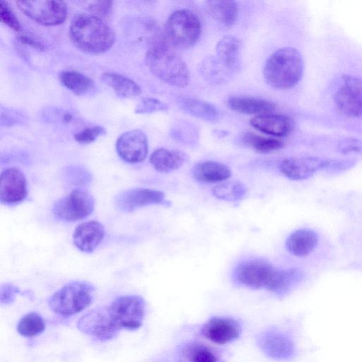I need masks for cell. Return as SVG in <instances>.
Masks as SVG:
<instances>
[{
	"label": "cell",
	"instance_id": "cell-1",
	"mask_svg": "<svg viewBox=\"0 0 362 362\" xmlns=\"http://www.w3.org/2000/svg\"><path fill=\"white\" fill-rule=\"evenodd\" d=\"M72 43L88 54H101L110 49L115 42L112 28L103 19L90 14H79L69 28Z\"/></svg>",
	"mask_w": 362,
	"mask_h": 362
},
{
	"label": "cell",
	"instance_id": "cell-2",
	"mask_svg": "<svg viewBox=\"0 0 362 362\" xmlns=\"http://www.w3.org/2000/svg\"><path fill=\"white\" fill-rule=\"evenodd\" d=\"M304 62L301 53L292 47L274 52L265 62L263 75L267 83L277 89H289L301 80Z\"/></svg>",
	"mask_w": 362,
	"mask_h": 362
},
{
	"label": "cell",
	"instance_id": "cell-3",
	"mask_svg": "<svg viewBox=\"0 0 362 362\" xmlns=\"http://www.w3.org/2000/svg\"><path fill=\"white\" fill-rule=\"evenodd\" d=\"M146 62L151 73L165 83L177 88H183L188 84V68L182 59L168 45V41L154 42L146 52Z\"/></svg>",
	"mask_w": 362,
	"mask_h": 362
},
{
	"label": "cell",
	"instance_id": "cell-4",
	"mask_svg": "<svg viewBox=\"0 0 362 362\" xmlns=\"http://www.w3.org/2000/svg\"><path fill=\"white\" fill-rule=\"evenodd\" d=\"M94 286L87 281H74L62 286L48 300L49 308L55 313L69 316L88 307L93 300Z\"/></svg>",
	"mask_w": 362,
	"mask_h": 362
},
{
	"label": "cell",
	"instance_id": "cell-5",
	"mask_svg": "<svg viewBox=\"0 0 362 362\" xmlns=\"http://www.w3.org/2000/svg\"><path fill=\"white\" fill-rule=\"evenodd\" d=\"M202 31L197 15L189 9L174 11L165 25V39L169 44L179 48H189L199 40Z\"/></svg>",
	"mask_w": 362,
	"mask_h": 362
},
{
	"label": "cell",
	"instance_id": "cell-6",
	"mask_svg": "<svg viewBox=\"0 0 362 362\" xmlns=\"http://www.w3.org/2000/svg\"><path fill=\"white\" fill-rule=\"evenodd\" d=\"M278 269L262 259L246 260L235 268V281L245 287L253 289L265 288L269 291L276 277Z\"/></svg>",
	"mask_w": 362,
	"mask_h": 362
},
{
	"label": "cell",
	"instance_id": "cell-7",
	"mask_svg": "<svg viewBox=\"0 0 362 362\" xmlns=\"http://www.w3.org/2000/svg\"><path fill=\"white\" fill-rule=\"evenodd\" d=\"M107 308L112 320L119 329L136 330L143 323L146 304L144 298L139 296L117 297Z\"/></svg>",
	"mask_w": 362,
	"mask_h": 362
},
{
	"label": "cell",
	"instance_id": "cell-8",
	"mask_svg": "<svg viewBox=\"0 0 362 362\" xmlns=\"http://www.w3.org/2000/svg\"><path fill=\"white\" fill-rule=\"evenodd\" d=\"M95 200L86 190L76 188L57 200L53 206L54 216L61 221L74 222L88 216L94 210Z\"/></svg>",
	"mask_w": 362,
	"mask_h": 362
},
{
	"label": "cell",
	"instance_id": "cell-9",
	"mask_svg": "<svg viewBox=\"0 0 362 362\" xmlns=\"http://www.w3.org/2000/svg\"><path fill=\"white\" fill-rule=\"evenodd\" d=\"M16 4L24 14L44 25L61 24L67 15L66 4L62 1H17Z\"/></svg>",
	"mask_w": 362,
	"mask_h": 362
},
{
	"label": "cell",
	"instance_id": "cell-10",
	"mask_svg": "<svg viewBox=\"0 0 362 362\" xmlns=\"http://www.w3.org/2000/svg\"><path fill=\"white\" fill-rule=\"evenodd\" d=\"M337 110L349 117L362 116V79L343 76L334 96Z\"/></svg>",
	"mask_w": 362,
	"mask_h": 362
},
{
	"label": "cell",
	"instance_id": "cell-11",
	"mask_svg": "<svg viewBox=\"0 0 362 362\" xmlns=\"http://www.w3.org/2000/svg\"><path fill=\"white\" fill-rule=\"evenodd\" d=\"M257 342L265 355L277 361H289L297 354L293 337L281 330L264 331L258 335Z\"/></svg>",
	"mask_w": 362,
	"mask_h": 362
},
{
	"label": "cell",
	"instance_id": "cell-12",
	"mask_svg": "<svg viewBox=\"0 0 362 362\" xmlns=\"http://www.w3.org/2000/svg\"><path fill=\"white\" fill-rule=\"evenodd\" d=\"M78 329L101 341L114 338L120 329L112 320L107 307L93 309L78 321Z\"/></svg>",
	"mask_w": 362,
	"mask_h": 362
},
{
	"label": "cell",
	"instance_id": "cell-13",
	"mask_svg": "<svg viewBox=\"0 0 362 362\" xmlns=\"http://www.w3.org/2000/svg\"><path fill=\"white\" fill-rule=\"evenodd\" d=\"M115 204L119 211L131 212L145 206H169L170 202L165 199V194L161 191L137 187L118 194L115 199Z\"/></svg>",
	"mask_w": 362,
	"mask_h": 362
},
{
	"label": "cell",
	"instance_id": "cell-14",
	"mask_svg": "<svg viewBox=\"0 0 362 362\" xmlns=\"http://www.w3.org/2000/svg\"><path fill=\"white\" fill-rule=\"evenodd\" d=\"M27 195V182L23 172L16 167L4 169L0 175L1 204L14 206L24 201Z\"/></svg>",
	"mask_w": 362,
	"mask_h": 362
},
{
	"label": "cell",
	"instance_id": "cell-15",
	"mask_svg": "<svg viewBox=\"0 0 362 362\" xmlns=\"http://www.w3.org/2000/svg\"><path fill=\"white\" fill-rule=\"evenodd\" d=\"M116 150L119 157L127 163L142 162L148 152L146 135L139 129L127 131L117 139Z\"/></svg>",
	"mask_w": 362,
	"mask_h": 362
},
{
	"label": "cell",
	"instance_id": "cell-16",
	"mask_svg": "<svg viewBox=\"0 0 362 362\" xmlns=\"http://www.w3.org/2000/svg\"><path fill=\"white\" fill-rule=\"evenodd\" d=\"M202 335L217 344H225L238 339L241 333L239 322L228 317H214L201 329Z\"/></svg>",
	"mask_w": 362,
	"mask_h": 362
},
{
	"label": "cell",
	"instance_id": "cell-17",
	"mask_svg": "<svg viewBox=\"0 0 362 362\" xmlns=\"http://www.w3.org/2000/svg\"><path fill=\"white\" fill-rule=\"evenodd\" d=\"M325 162V159L316 156L291 157L281 161L279 170L290 180H303L324 169Z\"/></svg>",
	"mask_w": 362,
	"mask_h": 362
},
{
	"label": "cell",
	"instance_id": "cell-18",
	"mask_svg": "<svg viewBox=\"0 0 362 362\" xmlns=\"http://www.w3.org/2000/svg\"><path fill=\"white\" fill-rule=\"evenodd\" d=\"M105 236L103 225L97 221H88L76 226L73 234L75 246L84 252H92Z\"/></svg>",
	"mask_w": 362,
	"mask_h": 362
},
{
	"label": "cell",
	"instance_id": "cell-19",
	"mask_svg": "<svg viewBox=\"0 0 362 362\" xmlns=\"http://www.w3.org/2000/svg\"><path fill=\"white\" fill-rule=\"evenodd\" d=\"M250 122L255 129L276 137H283L289 134L293 125L288 116L273 112L255 116Z\"/></svg>",
	"mask_w": 362,
	"mask_h": 362
},
{
	"label": "cell",
	"instance_id": "cell-20",
	"mask_svg": "<svg viewBox=\"0 0 362 362\" xmlns=\"http://www.w3.org/2000/svg\"><path fill=\"white\" fill-rule=\"evenodd\" d=\"M240 41L233 36L223 37L216 47L215 58L232 76L240 68Z\"/></svg>",
	"mask_w": 362,
	"mask_h": 362
},
{
	"label": "cell",
	"instance_id": "cell-21",
	"mask_svg": "<svg viewBox=\"0 0 362 362\" xmlns=\"http://www.w3.org/2000/svg\"><path fill=\"white\" fill-rule=\"evenodd\" d=\"M227 105L235 112L255 116L272 113L276 108L275 105L267 100L243 95L230 96Z\"/></svg>",
	"mask_w": 362,
	"mask_h": 362
},
{
	"label": "cell",
	"instance_id": "cell-22",
	"mask_svg": "<svg viewBox=\"0 0 362 362\" xmlns=\"http://www.w3.org/2000/svg\"><path fill=\"white\" fill-rule=\"evenodd\" d=\"M189 160V156L179 150L164 148L156 149L150 156L149 161L160 173H170L179 169Z\"/></svg>",
	"mask_w": 362,
	"mask_h": 362
},
{
	"label": "cell",
	"instance_id": "cell-23",
	"mask_svg": "<svg viewBox=\"0 0 362 362\" xmlns=\"http://www.w3.org/2000/svg\"><path fill=\"white\" fill-rule=\"evenodd\" d=\"M231 175L232 171L228 165L214 160L199 162L192 169L193 177L203 182H221L228 180Z\"/></svg>",
	"mask_w": 362,
	"mask_h": 362
},
{
	"label": "cell",
	"instance_id": "cell-24",
	"mask_svg": "<svg viewBox=\"0 0 362 362\" xmlns=\"http://www.w3.org/2000/svg\"><path fill=\"white\" fill-rule=\"evenodd\" d=\"M317 233L308 228H300L293 232L286 240L288 251L296 257L308 255L317 246Z\"/></svg>",
	"mask_w": 362,
	"mask_h": 362
},
{
	"label": "cell",
	"instance_id": "cell-25",
	"mask_svg": "<svg viewBox=\"0 0 362 362\" xmlns=\"http://www.w3.org/2000/svg\"><path fill=\"white\" fill-rule=\"evenodd\" d=\"M180 109L187 114L207 122H216L220 118L218 109L213 104L197 98L182 97L177 100Z\"/></svg>",
	"mask_w": 362,
	"mask_h": 362
},
{
	"label": "cell",
	"instance_id": "cell-26",
	"mask_svg": "<svg viewBox=\"0 0 362 362\" xmlns=\"http://www.w3.org/2000/svg\"><path fill=\"white\" fill-rule=\"evenodd\" d=\"M101 80L120 98H134L141 92L140 86L135 81L117 73H104Z\"/></svg>",
	"mask_w": 362,
	"mask_h": 362
},
{
	"label": "cell",
	"instance_id": "cell-27",
	"mask_svg": "<svg viewBox=\"0 0 362 362\" xmlns=\"http://www.w3.org/2000/svg\"><path fill=\"white\" fill-rule=\"evenodd\" d=\"M206 9L214 18L228 28L232 27L238 18V6L233 1H209Z\"/></svg>",
	"mask_w": 362,
	"mask_h": 362
},
{
	"label": "cell",
	"instance_id": "cell-28",
	"mask_svg": "<svg viewBox=\"0 0 362 362\" xmlns=\"http://www.w3.org/2000/svg\"><path fill=\"white\" fill-rule=\"evenodd\" d=\"M303 278V272L296 268L279 269L270 292L278 296H284L300 284Z\"/></svg>",
	"mask_w": 362,
	"mask_h": 362
},
{
	"label": "cell",
	"instance_id": "cell-29",
	"mask_svg": "<svg viewBox=\"0 0 362 362\" xmlns=\"http://www.w3.org/2000/svg\"><path fill=\"white\" fill-rule=\"evenodd\" d=\"M59 80L64 86L78 95H86L95 87L90 78L75 71H62Z\"/></svg>",
	"mask_w": 362,
	"mask_h": 362
},
{
	"label": "cell",
	"instance_id": "cell-30",
	"mask_svg": "<svg viewBox=\"0 0 362 362\" xmlns=\"http://www.w3.org/2000/svg\"><path fill=\"white\" fill-rule=\"evenodd\" d=\"M212 193L218 199L227 202H240L248 195L246 185L240 181H229L216 185Z\"/></svg>",
	"mask_w": 362,
	"mask_h": 362
},
{
	"label": "cell",
	"instance_id": "cell-31",
	"mask_svg": "<svg viewBox=\"0 0 362 362\" xmlns=\"http://www.w3.org/2000/svg\"><path fill=\"white\" fill-rule=\"evenodd\" d=\"M241 141L245 146L262 153L279 150L284 146L281 141L274 137H267L250 132H245L242 135Z\"/></svg>",
	"mask_w": 362,
	"mask_h": 362
},
{
	"label": "cell",
	"instance_id": "cell-32",
	"mask_svg": "<svg viewBox=\"0 0 362 362\" xmlns=\"http://www.w3.org/2000/svg\"><path fill=\"white\" fill-rule=\"evenodd\" d=\"M182 353L189 362H224L207 346L193 342L186 345Z\"/></svg>",
	"mask_w": 362,
	"mask_h": 362
},
{
	"label": "cell",
	"instance_id": "cell-33",
	"mask_svg": "<svg viewBox=\"0 0 362 362\" xmlns=\"http://www.w3.org/2000/svg\"><path fill=\"white\" fill-rule=\"evenodd\" d=\"M201 69L206 80L217 84L223 83L233 76L218 63L214 55L206 57Z\"/></svg>",
	"mask_w": 362,
	"mask_h": 362
},
{
	"label": "cell",
	"instance_id": "cell-34",
	"mask_svg": "<svg viewBox=\"0 0 362 362\" xmlns=\"http://www.w3.org/2000/svg\"><path fill=\"white\" fill-rule=\"evenodd\" d=\"M45 328V322L42 316L37 313H29L19 320L17 325L18 332L23 337H32L42 333Z\"/></svg>",
	"mask_w": 362,
	"mask_h": 362
},
{
	"label": "cell",
	"instance_id": "cell-35",
	"mask_svg": "<svg viewBox=\"0 0 362 362\" xmlns=\"http://www.w3.org/2000/svg\"><path fill=\"white\" fill-rule=\"evenodd\" d=\"M171 136L179 142L194 145L199 139V131L192 124L181 121L172 128Z\"/></svg>",
	"mask_w": 362,
	"mask_h": 362
},
{
	"label": "cell",
	"instance_id": "cell-36",
	"mask_svg": "<svg viewBox=\"0 0 362 362\" xmlns=\"http://www.w3.org/2000/svg\"><path fill=\"white\" fill-rule=\"evenodd\" d=\"M168 110V105L161 100L153 98H144L136 105L135 112L140 114H149Z\"/></svg>",
	"mask_w": 362,
	"mask_h": 362
},
{
	"label": "cell",
	"instance_id": "cell-37",
	"mask_svg": "<svg viewBox=\"0 0 362 362\" xmlns=\"http://www.w3.org/2000/svg\"><path fill=\"white\" fill-rule=\"evenodd\" d=\"M105 133V129L101 126L87 127L79 131L74 135L75 140L81 144H88Z\"/></svg>",
	"mask_w": 362,
	"mask_h": 362
},
{
	"label": "cell",
	"instance_id": "cell-38",
	"mask_svg": "<svg viewBox=\"0 0 362 362\" xmlns=\"http://www.w3.org/2000/svg\"><path fill=\"white\" fill-rule=\"evenodd\" d=\"M0 20L13 30L17 32L21 30L18 20L12 12L7 2L4 1H1L0 3Z\"/></svg>",
	"mask_w": 362,
	"mask_h": 362
},
{
	"label": "cell",
	"instance_id": "cell-39",
	"mask_svg": "<svg viewBox=\"0 0 362 362\" xmlns=\"http://www.w3.org/2000/svg\"><path fill=\"white\" fill-rule=\"evenodd\" d=\"M337 148L344 154L362 152V139L352 137L344 139L339 142Z\"/></svg>",
	"mask_w": 362,
	"mask_h": 362
},
{
	"label": "cell",
	"instance_id": "cell-40",
	"mask_svg": "<svg viewBox=\"0 0 362 362\" xmlns=\"http://www.w3.org/2000/svg\"><path fill=\"white\" fill-rule=\"evenodd\" d=\"M20 290L16 286L11 284H6L0 288V301L1 304H10L15 300L16 294Z\"/></svg>",
	"mask_w": 362,
	"mask_h": 362
},
{
	"label": "cell",
	"instance_id": "cell-41",
	"mask_svg": "<svg viewBox=\"0 0 362 362\" xmlns=\"http://www.w3.org/2000/svg\"><path fill=\"white\" fill-rule=\"evenodd\" d=\"M112 6V1H97L90 5V10L92 11L93 15L102 18L109 15Z\"/></svg>",
	"mask_w": 362,
	"mask_h": 362
},
{
	"label": "cell",
	"instance_id": "cell-42",
	"mask_svg": "<svg viewBox=\"0 0 362 362\" xmlns=\"http://www.w3.org/2000/svg\"><path fill=\"white\" fill-rule=\"evenodd\" d=\"M353 160H326L324 169L332 170H346L352 168L355 165Z\"/></svg>",
	"mask_w": 362,
	"mask_h": 362
},
{
	"label": "cell",
	"instance_id": "cell-43",
	"mask_svg": "<svg viewBox=\"0 0 362 362\" xmlns=\"http://www.w3.org/2000/svg\"><path fill=\"white\" fill-rule=\"evenodd\" d=\"M18 40L21 41L22 43L27 44L30 46H31L33 48L42 50L44 49L43 45L37 41V40L34 39L31 36H30L28 34L25 33H20L18 35Z\"/></svg>",
	"mask_w": 362,
	"mask_h": 362
}]
</instances>
